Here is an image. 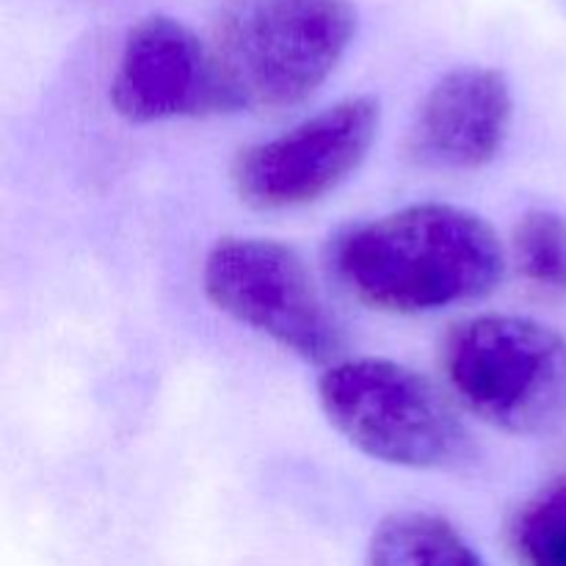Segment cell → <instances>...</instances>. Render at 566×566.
Here are the masks:
<instances>
[{"instance_id": "5", "label": "cell", "mask_w": 566, "mask_h": 566, "mask_svg": "<svg viewBox=\"0 0 566 566\" xmlns=\"http://www.w3.org/2000/svg\"><path fill=\"white\" fill-rule=\"evenodd\" d=\"M202 291L219 313L293 357L335 365L343 332L307 263L271 238H224L202 263Z\"/></svg>"}, {"instance_id": "11", "label": "cell", "mask_w": 566, "mask_h": 566, "mask_svg": "<svg viewBox=\"0 0 566 566\" xmlns=\"http://www.w3.org/2000/svg\"><path fill=\"white\" fill-rule=\"evenodd\" d=\"M517 566H566V475L536 490L506 528Z\"/></svg>"}, {"instance_id": "9", "label": "cell", "mask_w": 566, "mask_h": 566, "mask_svg": "<svg viewBox=\"0 0 566 566\" xmlns=\"http://www.w3.org/2000/svg\"><path fill=\"white\" fill-rule=\"evenodd\" d=\"M365 566H484L448 520L429 512H396L376 525Z\"/></svg>"}, {"instance_id": "6", "label": "cell", "mask_w": 566, "mask_h": 566, "mask_svg": "<svg viewBox=\"0 0 566 566\" xmlns=\"http://www.w3.org/2000/svg\"><path fill=\"white\" fill-rule=\"evenodd\" d=\"M374 97H346L291 130L241 149L232 186L254 210H296L340 188L363 166L379 136Z\"/></svg>"}, {"instance_id": "3", "label": "cell", "mask_w": 566, "mask_h": 566, "mask_svg": "<svg viewBox=\"0 0 566 566\" xmlns=\"http://www.w3.org/2000/svg\"><path fill=\"white\" fill-rule=\"evenodd\" d=\"M440 365L468 412L517 437L566 426V337L523 315H475L446 335Z\"/></svg>"}, {"instance_id": "7", "label": "cell", "mask_w": 566, "mask_h": 566, "mask_svg": "<svg viewBox=\"0 0 566 566\" xmlns=\"http://www.w3.org/2000/svg\"><path fill=\"white\" fill-rule=\"evenodd\" d=\"M108 99L136 125L241 111L213 48L166 14L144 17L127 31Z\"/></svg>"}, {"instance_id": "2", "label": "cell", "mask_w": 566, "mask_h": 566, "mask_svg": "<svg viewBox=\"0 0 566 566\" xmlns=\"http://www.w3.org/2000/svg\"><path fill=\"white\" fill-rule=\"evenodd\" d=\"M354 33L348 0H227L210 48L241 108L285 111L324 86Z\"/></svg>"}, {"instance_id": "8", "label": "cell", "mask_w": 566, "mask_h": 566, "mask_svg": "<svg viewBox=\"0 0 566 566\" xmlns=\"http://www.w3.org/2000/svg\"><path fill=\"white\" fill-rule=\"evenodd\" d=\"M512 88L492 66H457L426 92L407 136L423 169L479 171L503 149L512 127Z\"/></svg>"}, {"instance_id": "4", "label": "cell", "mask_w": 566, "mask_h": 566, "mask_svg": "<svg viewBox=\"0 0 566 566\" xmlns=\"http://www.w3.org/2000/svg\"><path fill=\"white\" fill-rule=\"evenodd\" d=\"M337 434L392 468L442 470L470 457V437L429 379L381 357L340 359L318 381Z\"/></svg>"}, {"instance_id": "10", "label": "cell", "mask_w": 566, "mask_h": 566, "mask_svg": "<svg viewBox=\"0 0 566 566\" xmlns=\"http://www.w3.org/2000/svg\"><path fill=\"white\" fill-rule=\"evenodd\" d=\"M512 263L520 280L542 298H566V219L551 208L520 216L512 232Z\"/></svg>"}, {"instance_id": "1", "label": "cell", "mask_w": 566, "mask_h": 566, "mask_svg": "<svg viewBox=\"0 0 566 566\" xmlns=\"http://www.w3.org/2000/svg\"><path fill=\"white\" fill-rule=\"evenodd\" d=\"M326 260L343 291L370 310L423 315L495 291L506 252L473 210L420 202L340 230Z\"/></svg>"}]
</instances>
